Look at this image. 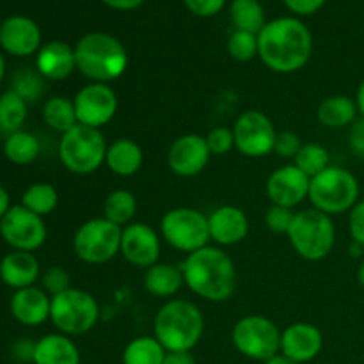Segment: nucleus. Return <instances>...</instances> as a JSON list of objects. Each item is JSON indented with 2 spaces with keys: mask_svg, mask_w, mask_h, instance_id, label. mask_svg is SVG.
I'll return each instance as SVG.
<instances>
[{
  "mask_svg": "<svg viewBox=\"0 0 364 364\" xmlns=\"http://www.w3.org/2000/svg\"><path fill=\"white\" fill-rule=\"evenodd\" d=\"M77 70L96 84H110L123 77L128 53L123 43L107 32H89L75 45Z\"/></svg>",
  "mask_w": 364,
  "mask_h": 364,
  "instance_id": "3",
  "label": "nucleus"
},
{
  "mask_svg": "<svg viewBox=\"0 0 364 364\" xmlns=\"http://www.w3.org/2000/svg\"><path fill=\"white\" fill-rule=\"evenodd\" d=\"M13 358L18 359L21 363H34V350H36V343L31 340H18L16 343L13 345Z\"/></svg>",
  "mask_w": 364,
  "mask_h": 364,
  "instance_id": "46",
  "label": "nucleus"
},
{
  "mask_svg": "<svg viewBox=\"0 0 364 364\" xmlns=\"http://www.w3.org/2000/svg\"><path fill=\"white\" fill-rule=\"evenodd\" d=\"M210 153L206 139L198 134H185L174 139L167 151L169 169L180 178H194L201 174L208 166Z\"/></svg>",
  "mask_w": 364,
  "mask_h": 364,
  "instance_id": "17",
  "label": "nucleus"
},
{
  "mask_svg": "<svg viewBox=\"0 0 364 364\" xmlns=\"http://www.w3.org/2000/svg\"><path fill=\"white\" fill-rule=\"evenodd\" d=\"M205 333L201 309L185 299H171L155 316V334L167 352H192Z\"/></svg>",
  "mask_w": 364,
  "mask_h": 364,
  "instance_id": "4",
  "label": "nucleus"
},
{
  "mask_svg": "<svg viewBox=\"0 0 364 364\" xmlns=\"http://www.w3.org/2000/svg\"><path fill=\"white\" fill-rule=\"evenodd\" d=\"M185 6H187L188 11L194 13L196 16L208 18L220 13L223 7L226 6V0H185Z\"/></svg>",
  "mask_w": 364,
  "mask_h": 364,
  "instance_id": "43",
  "label": "nucleus"
},
{
  "mask_svg": "<svg viewBox=\"0 0 364 364\" xmlns=\"http://www.w3.org/2000/svg\"><path fill=\"white\" fill-rule=\"evenodd\" d=\"M135 213H137V198L134 196V192L127 191V188H117V191L110 192L103 203V217L119 228L134 223Z\"/></svg>",
  "mask_w": 364,
  "mask_h": 364,
  "instance_id": "31",
  "label": "nucleus"
},
{
  "mask_svg": "<svg viewBox=\"0 0 364 364\" xmlns=\"http://www.w3.org/2000/svg\"><path fill=\"white\" fill-rule=\"evenodd\" d=\"M228 52L238 63H249L258 55V36L251 32L235 31L228 39Z\"/></svg>",
  "mask_w": 364,
  "mask_h": 364,
  "instance_id": "36",
  "label": "nucleus"
},
{
  "mask_svg": "<svg viewBox=\"0 0 364 364\" xmlns=\"http://www.w3.org/2000/svg\"><path fill=\"white\" fill-rule=\"evenodd\" d=\"M162 237L155 228L146 223H132L123 228L121 235V251L124 262L137 269H149L160 262Z\"/></svg>",
  "mask_w": 364,
  "mask_h": 364,
  "instance_id": "15",
  "label": "nucleus"
},
{
  "mask_svg": "<svg viewBox=\"0 0 364 364\" xmlns=\"http://www.w3.org/2000/svg\"><path fill=\"white\" fill-rule=\"evenodd\" d=\"M100 304L96 297L82 288H68L52 297L50 322L66 336H82L98 326Z\"/></svg>",
  "mask_w": 364,
  "mask_h": 364,
  "instance_id": "8",
  "label": "nucleus"
},
{
  "mask_svg": "<svg viewBox=\"0 0 364 364\" xmlns=\"http://www.w3.org/2000/svg\"><path fill=\"white\" fill-rule=\"evenodd\" d=\"M50 308H52V297L38 287L16 290L9 302L13 318L27 327H38L50 320Z\"/></svg>",
  "mask_w": 364,
  "mask_h": 364,
  "instance_id": "21",
  "label": "nucleus"
},
{
  "mask_svg": "<svg viewBox=\"0 0 364 364\" xmlns=\"http://www.w3.org/2000/svg\"><path fill=\"white\" fill-rule=\"evenodd\" d=\"M348 233L352 242L364 247V199H359L358 205L348 212Z\"/></svg>",
  "mask_w": 364,
  "mask_h": 364,
  "instance_id": "42",
  "label": "nucleus"
},
{
  "mask_svg": "<svg viewBox=\"0 0 364 364\" xmlns=\"http://www.w3.org/2000/svg\"><path fill=\"white\" fill-rule=\"evenodd\" d=\"M107 146L102 130L77 124L60 135L59 160L70 173L87 176L105 166Z\"/></svg>",
  "mask_w": 364,
  "mask_h": 364,
  "instance_id": "7",
  "label": "nucleus"
},
{
  "mask_svg": "<svg viewBox=\"0 0 364 364\" xmlns=\"http://www.w3.org/2000/svg\"><path fill=\"white\" fill-rule=\"evenodd\" d=\"M167 350L155 336L134 338L123 350V364H162Z\"/></svg>",
  "mask_w": 364,
  "mask_h": 364,
  "instance_id": "32",
  "label": "nucleus"
},
{
  "mask_svg": "<svg viewBox=\"0 0 364 364\" xmlns=\"http://www.w3.org/2000/svg\"><path fill=\"white\" fill-rule=\"evenodd\" d=\"M235 149L247 159H263L274 153L277 130L272 119L262 110H245L233 124Z\"/></svg>",
  "mask_w": 364,
  "mask_h": 364,
  "instance_id": "12",
  "label": "nucleus"
},
{
  "mask_svg": "<svg viewBox=\"0 0 364 364\" xmlns=\"http://www.w3.org/2000/svg\"><path fill=\"white\" fill-rule=\"evenodd\" d=\"M142 164H144V151L134 139L121 137L107 146L105 166L116 176H134L141 171Z\"/></svg>",
  "mask_w": 364,
  "mask_h": 364,
  "instance_id": "24",
  "label": "nucleus"
},
{
  "mask_svg": "<svg viewBox=\"0 0 364 364\" xmlns=\"http://www.w3.org/2000/svg\"><path fill=\"white\" fill-rule=\"evenodd\" d=\"M185 287L208 302H224L237 290V267L223 247L206 245L185 256L181 263Z\"/></svg>",
  "mask_w": 364,
  "mask_h": 364,
  "instance_id": "2",
  "label": "nucleus"
},
{
  "mask_svg": "<svg viewBox=\"0 0 364 364\" xmlns=\"http://www.w3.org/2000/svg\"><path fill=\"white\" fill-rule=\"evenodd\" d=\"M43 80L45 78L38 71L23 70L14 77L13 91H16L27 103L34 102L43 95V89H45L43 87Z\"/></svg>",
  "mask_w": 364,
  "mask_h": 364,
  "instance_id": "37",
  "label": "nucleus"
},
{
  "mask_svg": "<svg viewBox=\"0 0 364 364\" xmlns=\"http://www.w3.org/2000/svg\"><path fill=\"white\" fill-rule=\"evenodd\" d=\"M311 53L313 36L297 18H276L258 34V57L274 73L290 75L302 70Z\"/></svg>",
  "mask_w": 364,
  "mask_h": 364,
  "instance_id": "1",
  "label": "nucleus"
},
{
  "mask_svg": "<svg viewBox=\"0 0 364 364\" xmlns=\"http://www.w3.org/2000/svg\"><path fill=\"white\" fill-rule=\"evenodd\" d=\"M39 153H41V144L31 132H14V134L7 135L6 142H4V155L14 166H28V164L36 162Z\"/></svg>",
  "mask_w": 364,
  "mask_h": 364,
  "instance_id": "29",
  "label": "nucleus"
},
{
  "mask_svg": "<svg viewBox=\"0 0 364 364\" xmlns=\"http://www.w3.org/2000/svg\"><path fill=\"white\" fill-rule=\"evenodd\" d=\"M185 279L181 267L173 263H155L144 272V290L156 299H171L180 294Z\"/></svg>",
  "mask_w": 364,
  "mask_h": 364,
  "instance_id": "26",
  "label": "nucleus"
},
{
  "mask_svg": "<svg viewBox=\"0 0 364 364\" xmlns=\"http://www.w3.org/2000/svg\"><path fill=\"white\" fill-rule=\"evenodd\" d=\"M359 110L355 100L347 95H333L322 100L316 110V119L322 127L329 130H340V128L352 127L358 121Z\"/></svg>",
  "mask_w": 364,
  "mask_h": 364,
  "instance_id": "27",
  "label": "nucleus"
},
{
  "mask_svg": "<svg viewBox=\"0 0 364 364\" xmlns=\"http://www.w3.org/2000/svg\"><path fill=\"white\" fill-rule=\"evenodd\" d=\"M309 185L311 178L306 176L295 164H287L270 174L265 191L272 205L295 210L309 198Z\"/></svg>",
  "mask_w": 364,
  "mask_h": 364,
  "instance_id": "16",
  "label": "nucleus"
},
{
  "mask_svg": "<svg viewBox=\"0 0 364 364\" xmlns=\"http://www.w3.org/2000/svg\"><path fill=\"white\" fill-rule=\"evenodd\" d=\"M358 281H359V284H361V287L364 288V259H363V263L359 265V269H358Z\"/></svg>",
  "mask_w": 364,
  "mask_h": 364,
  "instance_id": "53",
  "label": "nucleus"
},
{
  "mask_svg": "<svg viewBox=\"0 0 364 364\" xmlns=\"http://www.w3.org/2000/svg\"><path fill=\"white\" fill-rule=\"evenodd\" d=\"M231 341L244 358L267 363L281 352V329L267 316L247 315L233 326Z\"/></svg>",
  "mask_w": 364,
  "mask_h": 364,
  "instance_id": "11",
  "label": "nucleus"
},
{
  "mask_svg": "<svg viewBox=\"0 0 364 364\" xmlns=\"http://www.w3.org/2000/svg\"><path fill=\"white\" fill-rule=\"evenodd\" d=\"M348 146L358 159L364 160V117H358L348 132Z\"/></svg>",
  "mask_w": 364,
  "mask_h": 364,
  "instance_id": "44",
  "label": "nucleus"
},
{
  "mask_svg": "<svg viewBox=\"0 0 364 364\" xmlns=\"http://www.w3.org/2000/svg\"><path fill=\"white\" fill-rule=\"evenodd\" d=\"M39 277H41V265L34 252L11 251L0 262V279L14 291L34 287Z\"/></svg>",
  "mask_w": 364,
  "mask_h": 364,
  "instance_id": "23",
  "label": "nucleus"
},
{
  "mask_svg": "<svg viewBox=\"0 0 364 364\" xmlns=\"http://www.w3.org/2000/svg\"><path fill=\"white\" fill-rule=\"evenodd\" d=\"M265 364H299V363H295L294 359L287 358V355L281 354V352H279V354H276L274 358H270Z\"/></svg>",
  "mask_w": 364,
  "mask_h": 364,
  "instance_id": "51",
  "label": "nucleus"
},
{
  "mask_svg": "<svg viewBox=\"0 0 364 364\" xmlns=\"http://www.w3.org/2000/svg\"><path fill=\"white\" fill-rule=\"evenodd\" d=\"M208 230L217 247H233L247 238L249 219L238 206L223 205L208 215Z\"/></svg>",
  "mask_w": 364,
  "mask_h": 364,
  "instance_id": "19",
  "label": "nucleus"
},
{
  "mask_svg": "<svg viewBox=\"0 0 364 364\" xmlns=\"http://www.w3.org/2000/svg\"><path fill=\"white\" fill-rule=\"evenodd\" d=\"M230 16L235 31L251 32L256 36L267 25L265 11L258 0H233L230 6Z\"/></svg>",
  "mask_w": 364,
  "mask_h": 364,
  "instance_id": "30",
  "label": "nucleus"
},
{
  "mask_svg": "<svg viewBox=\"0 0 364 364\" xmlns=\"http://www.w3.org/2000/svg\"><path fill=\"white\" fill-rule=\"evenodd\" d=\"M302 141L297 134L294 132H277L276 142H274V153L281 159H291L294 160L297 156V153L301 151Z\"/></svg>",
  "mask_w": 364,
  "mask_h": 364,
  "instance_id": "41",
  "label": "nucleus"
},
{
  "mask_svg": "<svg viewBox=\"0 0 364 364\" xmlns=\"http://www.w3.org/2000/svg\"><path fill=\"white\" fill-rule=\"evenodd\" d=\"M77 70L75 46L64 41H50L36 53V71L45 80H66Z\"/></svg>",
  "mask_w": 364,
  "mask_h": 364,
  "instance_id": "22",
  "label": "nucleus"
},
{
  "mask_svg": "<svg viewBox=\"0 0 364 364\" xmlns=\"http://www.w3.org/2000/svg\"><path fill=\"white\" fill-rule=\"evenodd\" d=\"M295 210L284 208V206L279 205H270L265 212V226L269 228L272 233L276 235H288L290 231L291 223L295 219Z\"/></svg>",
  "mask_w": 364,
  "mask_h": 364,
  "instance_id": "38",
  "label": "nucleus"
},
{
  "mask_svg": "<svg viewBox=\"0 0 364 364\" xmlns=\"http://www.w3.org/2000/svg\"><path fill=\"white\" fill-rule=\"evenodd\" d=\"M78 124L91 128H102L114 119L117 112V95L109 84L89 82L73 98Z\"/></svg>",
  "mask_w": 364,
  "mask_h": 364,
  "instance_id": "14",
  "label": "nucleus"
},
{
  "mask_svg": "<svg viewBox=\"0 0 364 364\" xmlns=\"http://www.w3.org/2000/svg\"><path fill=\"white\" fill-rule=\"evenodd\" d=\"M43 121L50 130L64 135L71 128L77 127V110L73 100L66 96H52L43 105Z\"/></svg>",
  "mask_w": 364,
  "mask_h": 364,
  "instance_id": "28",
  "label": "nucleus"
},
{
  "mask_svg": "<svg viewBox=\"0 0 364 364\" xmlns=\"http://www.w3.org/2000/svg\"><path fill=\"white\" fill-rule=\"evenodd\" d=\"M123 228L105 217H95L78 226L73 235V251L87 265H103L121 251Z\"/></svg>",
  "mask_w": 364,
  "mask_h": 364,
  "instance_id": "9",
  "label": "nucleus"
},
{
  "mask_svg": "<svg viewBox=\"0 0 364 364\" xmlns=\"http://www.w3.org/2000/svg\"><path fill=\"white\" fill-rule=\"evenodd\" d=\"M4 75H6V59H4V55L0 53V84H2L4 80Z\"/></svg>",
  "mask_w": 364,
  "mask_h": 364,
  "instance_id": "52",
  "label": "nucleus"
},
{
  "mask_svg": "<svg viewBox=\"0 0 364 364\" xmlns=\"http://www.w3.org/2000/svg\"><path fill=\"white\" fill-rule=\"evenodd\" d=\"M294 164L309 178H315L322 171H326L331 166L329 151L326 146L318 144V142H308L302 144L301 151L294 159Z\"/></svg>",
  "mask_w": 364,
  "mask_h": 364,
  "instance_id": "35",
  "label": "nucleus"
},
{
  "mask_svg": "<svg viewBox=\"0 0 364 364\" xmlns=\"http://www.w3.org/2000/svg\"><path fill=\"white\" fill-rule=\"evenodd\" d=\"M355 105H358V110H359V116L364 117V78L361 80V84H359L358 87V92H355Z\"/></svg>",
  "mask_w": 364,
  "mask_h": 364,
  "instance_id": "50",
  "label": "nucleus"
},
{
  "mask_svg": "<svg viewBox=\"0 0 364 364\" xmlns=\"http://www.w3.org/2000/svg\"><path fill=\"white\" fill-rule=\"evenodd\" d=\"M294 251L306 262H322L336 244V226L333 217L318 212L315 208L301 210L295 213V219L288 231Z\"/></svg>",
  "mask_w": 364,
  "mask_h": 364,
  "instance_id": "5",
  "label": "nucleus"
},
{
  "mask_svg": "<svg viewBox=\"0 0 364 364\" xmlns=\"http://www.w3.org/2000/svg\"><path fill=\"white\" fill-rule=\"evenodd\" d=\"M162 364H196L192 352H167Z\"/></svg>",
  "mask_w": 364,
  "mask_h": 364,
  "instance_id": "47",
  "label": "nucleus"
},
{
  "mask_svg": "<svg viewBox=\"0 0 364 364\" xmlns=\"http://www.w3.org/2000/svg\"><path fill=\"white\" fill-rule=\"evenodd\" d=\"M34 364H80V350L63 333L45 334L36 341Z\"/></svg>",
  "mask_w": 364,
  "mask_h": 364,
  "instance_id": "25",
  "label": "nucleus"
},
{
  "mask_svg": "<svg viewBox=\"0 0 364 364\" xmlns=\"http://www.w3.org/2000/svg\"><path fill=\"white\" fill-rule=\"evenodd\" d=\"M9 210H11V196L9 192L0 185V220H2V217L6 215Z\"/></svg>",
  "mask_w": 364,
  "mask_h": 364,
  "instance_id": "49",
  "label": "nucleus"
},
{
  "mask_svg": "<svg viewBox=\"0 0 364 364\" xmlns=\"http://www.w3.org/2000/svg\"><path fill=\"white\" fill-rule=\"evenodd\" d=\"M27 112V102L16 91L9 89L0 95V130L7 135L21 130Z\"/></svg>",
  "mask_w": 364,
  "mask_h": 364,
  "instance_id": "33",
  "label": "nucleus"
},
{
  "mask_svg": "<svg viewBox=\"0 0 364 364\" xmlns=\"http://www.w3.org/2000/svg\"><path fill=\"white\" fill-rule=\"evenodd\" d=\"M0 46L9 55L28 57L41 48V31L27 16H9L0 25Z\"/></svg>",
  "mask_w": 364,
  "mask_h": 364,
  "instance_id": "20",
  "label": "nucleus"
},
{
  "mask_svg": "<svg viewBox=\"0 0 364 364\" xmlns=\"http://www.w3.org/2000/svg\"><path fill=\"white\" fill-rule=\"evenodd\" d=\"M359 194L361 187L354 173L340 166H329L311 178L308 199L311 201V208L333 217L350 212L358 205Z\"/></svg>",
  "mask_w": 364,
  "mask_h": 364,
  "instance_id": "6",
  "label": "nucleus"
},
{
  "mask_svg": "<svg viewBox=\"0 0 364 364\" xmlns=\"http://www.w3.org/2000/svg\"><path fill=\"white\" fill-rule=\"evenodd\" d=\"M283 2L287 4V7L291 13L299 14V16H308V14H313L318 9H322L327 0H283Z\"/></svg>",
  "mask_w": 364,
  "mask_h": 364,
  "instance_id": "45",
  "label": "nucleus"
},
{
  "mask_svg": "<svg viewBox=\"0 0 364 364\" xmlns=\"http://www.w3.org/2000/svg\"><path fill=\"white\" fill-rule=\"evenodd\" d=\"M45 220L21 205L11 206L0 220V237L13 251L36 252L46 242Z\"/></svg>",
  "mask_w": 364,
  "mask_h": 364,
  "instance_id": "13",
  "label": "nucleus"
},
{
  "mask_svg": "<svg viewBox=\"0 0 364 364\" xmlns=\"http://www.w3.org/2000/svg\"><path fill=\"white\" fill-rule=\"evenodd\" d=\"M160 237L185 256L210 245L208 215L196 208L180 206L164 213Z\"/></svg>",
  "mask_w": 364,
  "mask_h": 364,
  "instance_id": "10",
  "label": "nucleus"
},
{
  "mask_svg": "<svg viewBox=\"0 0 364 364\" xmlns=\"http://www.w3.org/2000/svg\"><path fill=\"white\" fill-rule=\"evenodd\" d=\"M323 348V334L309 322L290 323L281 331V354L304 364L318 358Z\"/></svg>",
  "mask_w": 364,
  "mask_h": 364,
  "instance_id": "18",
  "label": "nucleus"
},
{
  "mask_svg": "<svg viewBox=\"0 0 364 364\" xmlns=\"http://www.w3.org/2000/svg\"><path fill=\"white\" fill-rule=\"evenodd\" d=\"M59 205V192L52 183H32L21 196V206L31 210L39 217H46L53 212Z\"/></svg>",
  "mask_w": 364,
  "mask_h": 364,
  "instance_id": "34",
  "label": "nucleus"
},
{
  "mask_svg": "<svg viewBox=\"0 0 364 364\" xmlns=\"http://www.w3.org/2000/svg\"><path fill=\"white\" fill-rule=\"evenodd\" d=\"M41 284L43 290L53 297V295H59L63 291H66L68 288H71V277L68 274L66 269L63 267H50L43 272L41 276Z\"/></svg>",
  "mask_w": 364,
  "mask_h": 364,
  "instance_id": "39",
  "label": "nucleus"
},
{
  "mask_svg": "<svg viewBox=\"0 0 364 364\" xmlns=\"http://www.w3.org/2000/svg\"><path fill=\"white\" fill-rule=\"evenodd\" d=\"M206 144L212 155L223 156L226 153H230L231 149H235V137L233 130L226 127H215L205 135Z\"/></svg>",
  "mask_w": 364,
  "mask_h": 364,
  "instance_id": "40",
  "label": "nucleus"
},
{
  "mask_svg": "<svg viewBox=\"0 0 364 364\" xmlns=\"http://www.w3.org/2000/svg\"><path fill=\"white\" fill-rule=\"evenodd\" d=\"M102 2L117 11H132L137 9L139 6H142L144 0H102Z\"/></svg>",
  "mask_w": 364,
  "mask_h": 364,
  "instance_id": "48",
  "label": "nucleus"
}]
</instances>
